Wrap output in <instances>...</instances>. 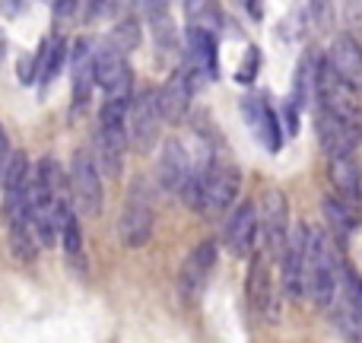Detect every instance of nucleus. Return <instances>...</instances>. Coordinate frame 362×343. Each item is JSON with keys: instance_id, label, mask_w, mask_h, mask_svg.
Masks as SVG:
<instances>
[{"instance_id": "31", "label": "nucleus", "mask_w": 362, "mask_h": 343, "mask_svg": "<svg viewBox=\"0 0 362 343\" xmlns=\"http://www.w3.org/2000/svg\"><path fill=\"white\" fill-rule=\"evenodd\" d=\"M232 4H235L251 23H261L264 19V0H232Z\"/></svg>"}, {"instance_id": "7", "label": "nucleus", "mask_w": 362, "mask_h": 343, "mask_svg": "<svg viewBox=\"0 0 362 343\" xmlns=\"http://www.w3.org/2000/svg\"><path fill=\"white\" fill-rule=\"evenodd\" d=\"M219 32L187 25L185 35V67L194 83H210L219 76Z\"/></svg>"}, {"instance_id": "19", "label": "nucleus", "mask_w": 362, "mask_h": 343, "mask_svg": "<svg viewBox=\"0 0 362 343\" xmlns=\"http://www.w3.org/2000/svg\"><path fill=\"white\" fill-rule=\"evenodd\" d=\"M325 57H327V67L362 95V48H359L356 38H353L350 32L337 35Z\"/></svg>"}, {"instance_id": "1", "label": "nucleus", "mask_w": 362, "mask_h": 343, "mask_svg": "<svg viewBox=\"0 0 362 343\" xmlns=\"http://www.w3.org/2000/svg\"><path fill=\"white\" fill-rule=\"evenodd\" d=\"M302 286L315 308H327L344 286V267L334 242L327 238L325 229H308L305 245V274H302Z\"/></svg>"}, {"instance_id": "21", "label": "nucleus", "mask_w": 362, "mask_h": 343, "mask_svg": "<svg viewBox=\"0 0 362 343\" xmlns=\"http://www.w3.org/2000/svg\"><path fill=\"white\" fill-rule=\"evenodd\" d=\"M327 175H331V185L340 191V197L359 200L362 175H359V163H356V156H353V153H337V156H327Z\"/></svg>"}, {"instance_id": "27", "label": "nucleus", "mask_w": 362, "mask_h": 343, "mask_svg": "<svg viewBox=\"0 0 362 343\" xmlns=\"http://www.w3.org/2000/svg\"><path fill=\"white\" fill-rule=\"evenodd\" d=\"M140 38H144V32H140L137 16H118V23H115L112 32H108V42H112L118 51H124V54H131V51L140 48Z\"/></svg>"}, {"instance_id": "16", "label": "nucleus", "mask_w": 362, "mask_h": 343, "mask_svg": "<svg viewBox=\"0 0 362 343\" xmlns=\"http://www.w3.org/2000/svg\"><path fill=\"white\" fill-rule=\"evenodd\" d=\"M315 134H318V144L325 150V156L353 153L359 144V134L325 105H315Z\"/></svg>"}, {"instance_id": "23", "label": "nucleus", "mask_w": 362, "mask_h": 343, "mask_svg": "<svg viewBox=\"0 0 362 343\" xmlns=\"http://www.w3.org/2000/svg\"><path fill=\"white\" fill-rule=\"evenodd\" d=\"M327 312H331L334 327H337L344 337L362 340V308L353 302V296L346 293L344 286L337 289V296H334V302L327 306Z\"/></svg>"}, {"instance_id": "29", "label": "nucleus", "mask_w": 362, "mask_h": 343, "mask_svg": "<svg viewBox=\"0 0 362 343\" xmlns=\"http://www.w3.org/2000/svg\"><path fill=\"white\" fill-rule=\"evenodd\" d=\"M257 67H261V51L251 45L248 51H245V61H242V67H238V74H235V80L238 83H255V76H257Z\"/></svg>"}, {"instance_id": "36", "label": "nucleus", "mask_w": 362, "mask_h": 343, "mask_svg": "<svg viewBox=\"0 0 362 343\" xmlns=\"http://www.w3.org/2000/svg\"><path fill=\"white\" fill-rule=\"evenodd\" d=\"M29 6V0H0V13L4 16H19Z\"/></svg>"}, {"instance_id": "6", "label": "nucleus", "mask_w": 362, "mask_h": 343, "mask_svg": "<svg viewBox=\"0 0 362 343\" xmlns=\"http://www.w3.org/2000/svg\"><path fill=\"white\" fill-rule=\"evenodd\" d=\"M216 261H219V245L213 238H204L197 242L187 257L181 261V270H178V296L185 302H197L204 296L206 283H210L213 270H216Z\"/></svg>"}, {"instance_id": "35", "label": "nucleus", "mask_w": 362, "mask_h": 343, "mask_svg": "<svg viewBox=\"0 0 362 343\" xmlns=\"http://www.w3.org/2000/svg\"><path fill=\"white\" fill-rule=\"evenodd\" d=\"M344 13H346V23H362V0H344Z\"/></svg>"}, {"instance_id": "24", "label": "nucleus", "mask_w": 362, "mask_h": 343, "mask_svg": "<svg viewBox=\"0 0 362 343\" xmlns=\"http://www.w3.org/2000/svg\"><path fill=\"white\" fill-rule=\"evenodd\" d=\"M61 245H64V255H67V267L74 274L86 277V251H83V229H80V219H76L74 207L64 213V223H61Z\"/></svg>"}, {"instance_id": "26", "label": "nucleus", "mask_w": 362, "mask_h": 343, "mask_svg": "<svg viewBox=\"0 0 362 343\" xmlns=\"http://www.w3.org/2000/svg\"><path fill=\"white\" fill-rule=\"evenodd\" d=\"M325 216L334 229V238H337V242H346L350 232H353V226H356V216H353V210L346 207V197H327L325 200Z\"/></svg>"}, {"instance_id": "20", "label": "nucleus", "mask_w": 362, "mask_h": 343, "mask_svg": "<svg viewBox=\"0 0 362 343\" xmlns=\"http://www.w3.org/2000/svg\"><path fill=\"white\" fill-rule=\"evenodd\" d=\"M140 16L150 23V35L159 45V51H175L178 35L175 23L169 16V0H140Z\"/></svg>"}, {"instance_id": "15", "label": "nucleus", "mask_w": 362, "mask_h": 343, "mask_svg": "<svg viewBox=\"0 0 362 343\" xmlns=\"http://www.w3.org/2000/svg\"><path fill=\"white\" fill-rule=\"evenodd\" d=\"M194 86H197V83L191 80L187 67L181 64V67H175L169 76H165L163 86L156 89L163 118L169 121V124H181V121L187 118V112H191V99H194Z\"/></svg>"}, {"instance_id": "11", "label": "nucleus", "mask_w": 362, "mask_h": 343, "mask_svg": "<svg viewBox=\"0 0 362 343\" xmlns=\"http://www.w3.org/2000/svg\"><path fill=\"white\" fill-rule=\"evenodd\" d=\"M305 245H308V226L296 223L289 226V236L286 245L280 251V283H283V293L289 299H302L305 296V286H302V274H305Z\"/></svg>"}, {"instance_id": "32", "label": "nucleus", "mask_w": 362, "mask_h": 343, "mask_svg": "<svg viewBox=\"0 0 362 343\" xmlns=\"http://www.w3.org/2000/svg\"><path fill=\"white\" fill-rule=\"evenodd\" d=\"M45 4H48V10L54 13L57 19H67V16H74V13H76L80 0H45Z\"/></svg>"}, {"instance_id": "30", "label": "nucleus", "mask_w": 362, "mask_h": 343, "mask_svg": "<svg viewBox=\"0 0 362 343\" xmlns=\"http://www.w3.org/2000/svg\"><path fill=\"white\" fill-rule=\"evenodd\" d=\"M344 289L353 296V302L362 308V280H359V274L353 267H344Z\"/></svg>"}, {"instance_id": "5", "label": "nucleus", "mask_w": 362, "mask_h": 343, "mask_svg": "<svg viewBox=\"0 0 362 343\" xmlns=\"http://www.w3.org/2000/svg\"><path fill=\"white\" fill-rule=\"evenodd\" d=\"M165 118L159 108V93L156 89H140L131 95V108H127V134L131 144L140 153H150V146L159 144V131H163Z\"/></svg>"}, {"instance_id": "10", "label": "nucleus", "mask_w": 362, "mask_h": 343, "mask_svg": "<svg viewBox=\"0 0 362 343\" xmlns=\"http://www.w3.org/2000/svg\"><path fill=\"white\" fill-rule=\"evenodd\" d=\"M257 232H261V216H257V207L251 200L232 207L229 216L223 226V245L229 248V255L235 257H251L257 245Z\"/></svg>"}, {"instance_id": "33", "label": "nucleus", "mask_w": 362, "mask_h": 343, "mask_svg": "<svg viewBox=\"0 0 362 343\" xmlns=\"http://www.w3.org/2000/svg\"><path fill=\"white\" fill-rule=\"evenodd\" d=\"M16 76H19V83H32L38 76V67H35V54H29V57H19V70H16Z\"/></svg>"}, {"instance_id": "25", "label": "nucleus", "mask_w": 362, "mask_h": 343, "mask_svg": "<svg viewBox=\"0 0 362 343\" xmlns=\"http://www.w3.org/2000/svg\"><path fill=\"white\" fill-rule=\"evenodd\" d=\"M185 16H187V25H200V29H210V32H219L226 23L219 0H185Z\"/></svg>"}, {"instance_id": "12", "label": "nucleus", "mask_w": 362, "mask_h": 343, "mask_svg": "<svg viewBox=\"0 0 362 343\" xmlns=\"http://www.w3.org/2000/svg\"><path fill=\"white\" fill-rule=\"evenodd\" d=\"M242 115H245V124H248V131L255 134L257 144H261L267 153H280V146H283L280 118H276L274 105H270L261 93L245 95L242 99Z\"/></svg>"}, {"instance_id": "34", "label": "nucleus", "mask_w": 362, "mask_h": 343, "mask_svg": "<svg viewBox=\"0 0 362 343\" xmlns=\"http://www.w3.org/2000/svg\"><path fill=\"white\" fill-rule=\"evenodd\" d=\"M10 159H13V146H10V137H6L4 124H0V178H4V172H6V165H10Z\"/></svg>"}, {"instance_id": "18", "label": "nucleus", "mask_w": 362, "mask_h": 343, "mask_svg": "<svg viewBox=\"0 0 362 343\" xmlns=\"http://www.w3.org/2000/svg\"><path fill=\"white\" fill-rule=\"evenodd\" d=\"M194 159L187 156L185 144L175 137L163 140V150H159V163H156V175H159V185L163 191L169 194H181L187 185V175H191Z\"/></svg>"}, {"instance_id": "28", "label": "nucleus", "mask_w": 362, "mask_h": 343, "mask_svg": "<svg viewBox=\"0 0 362 343\" xmlns=\"http://www.w3.org/2000/svg\"><path fill=\"white\" fill-rule=\"evenodd\" d=\"M305 23L315 32H331L337 23V10H334V0H305Z\"/></svg>"}, {"instance_id": "13", "label": "nucleus", "mask_w": 362, "mask_h": 343, "mask_svg": "<svg viewBox=\"0 0 362 343\" xmlns=\"http://www.w3.org/2000/svg\"><path fill=\"white\" fill-rule=\"evenodd\" d=\"M95 89V67H93V45L86 38H76L70 51V112L86 115Z\"/></svg>"}, {"instance_id": "17", "label": "nucleus", "mask_w": 362, "mask_h": 343, "mask_svg": "<svg viewBox=\"0 0 362 343\" xmlns=\"http://www.w3.org/2000/svg\"><path fill=\"white\" fill-rule=\"evenodd\" d=\"M321 74H325V54H321L318 48H305L299 64H296L293 93H289V99L299 108H315L318 89H321Z\"/></svg>"}, {"instance_id": "3", "label": "nucleus", "mask_w": 362, "mask_h": 343, "mask_svg": "<svg viewBox=\"0 0 362 343\" xmlns=\"http://www.w3.org/2000/svg\"><path fill=\"white\" fill-rule=\"evenodd\" d=\"M153 229H156V207H153L150 185L146 178H134L118 216V238L124 248H144L153 238Z\"/></svg>"}, {"instance_id": "4", "label": "nucleus", "mask_w": 362, "mask_h": 343, "mask_svg": "<svg viewBox=\"0 0 362 343\" xmlns=\"http://www.w3.org/2000/svg\"><path fill=\"white\" fill-rule=\"evenodd\" d=\"M67 181H70V200H74L76 213L86 219H95L102 213V204H105V191H102V169L95 163L93 150L80 146L70 159L67 169Z\"/></svg>"}, {"instance_id": "14", "label": "nucleus", "mask_w": 362, "mask_h": 343, "mask_svg": "<svg viewBox=\"0 0 362 343\" xmlns=\"http://www.w3.org/2000/svg\"><path fill=\"white\" fill-rule=\"evenodd\" d=\"M257 216H261L264 251L276 261L280 251H283V245H286V236H289V204H286V197H283V191H276V187L264 191Z\"/></svg>"}, {"instance_id": "2", "label": "nucleus", "mask_w": 362, "mask_h": 343, "mask_svg": "<svg viewBox=\"0 0 362 343\" xmlns=\"http://www.w3.org/2000/svg\"><path fill=\"white\" fill-rule=\"evenodd\" d=\"M127 108H131V95H112L102 102L99 108V131H95V163L102 175L118 178L124 169V153H127Z\"/></svg>"}, {"instance_id": "22", "label": "nucleus", "mask_w": 362, "mask_h": 343, "mask_svg": "<svg viewBox=\"0 0 362 343\" xmlns=\"http://www.w3.org/2000/svg\"><path fill=\"white\" fill-rule=\"evenodd\" d=\"M64 61H67V45H64L61 35H45L42 38V48L35 51V67H38V86L48 93V86L57 80L61 74Z\"/></svg>"}, {"instance_id": "8", "label": "nucleus", "mask_w": 362, "mask_h": 343, "mask_svg": "<svg viewBox=\"0 0 362 343\" xmlns=\"http://www.w3.org/2000/svg\"><path fill=\"white\" fill-rule=\"evenodd\" d=\"M93 67H95V86L105 89V99L112 95H134V74L124 51H118L112 42H102L93 48Z\"/></svg>"}, {"instance_id": "9", "label": "nucleus", "mask_w": 362, "mask_h": 343, "mask_svg": "<svg viewBox=\"0 0 362 343\" xmlns=\"http://www.w3.org/2000/svg\"><path fill=\"white\" fill-rule=\"evenodd\" d=\"M270 261L274 257L264 255H251V270H248V306L257 318L276 325L280 321V302H276V289H274V274H270Z\"/></svg>"}]
</instances>
